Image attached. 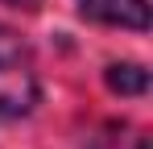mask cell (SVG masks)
I'll list each match as a JSON object with an SVG mask.
<instances>
[{
	"label": "cell",
	"mask_w": 153,
	"mask_h": 149,
	"mask_svg": "<svg viewBox=\"0 0 153 149\" xmlns=\"http://www.w3.org/2000/svg\"><path fill=\"white\" fill-rule=\"evenodd\" d=\"M79 13L100 25H120V29H149V0H79Z\"/></svg>",
	"instance_id": "7a4b0ae2"
},
{
	"label": "cell",
	"mask_w": 153,
	"mask_h": 149,
	"mask_svg": "<svg viewBox=\"0 0 153 149\" xmlns=\"http://www.w3.org/2000/svg\"><path fill=\"white\" fill-rule=\"evenodd\" d=\"M103 79H108V87L120 91V95H145V91H149V71H145L141 62H112V66L103 71Z\"/></svg>",
	"instance_id": "3957f363"
},
{
	"label": "cell",
	"mask_w": 153,
	"mask_h": 149,
	"mask_svg": "<svg viewBox=\"0 0 153 149\" xmlns=\"http://www.w3.org/2000/svg\"><path fill=\"white\" fill-rule=\"evenodd\" d=\"M4 4H13V8H25V13H33V8H37V0H4Z\"/></svg>",
	"instance_id": "277c9868"
},
{
	"label": "cell",
	"mask_w": 153,
	"mask_h": 149,
	"mask_svg": "<svg viewBox=\"0 0 153 149\" xmlns=\"http://www.w3.org/2000/svg\"><path fill=\"white\" fill-rule=\"evenodd\" d=\"M33 104H37L33 54L21 42V33L0 25V120H21L33 112Z\"/></svg>",
	"instance_id": "6da1fadb"
}]
</instances>
